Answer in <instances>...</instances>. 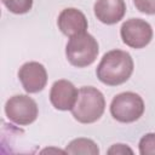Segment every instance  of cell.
Masks as SVG:
<instances>
[{"instance_id": "cell-4", "label": "cell", "mask_w": 155, "mask_h": 155, "mask_svg": "<svg viewBox=\"0 0 155 155\" xmlns=\"http://www.w3.org/2000/svg\"><path fill=\"white\" fill-rule=\"evenodd\" d=\"M144 113L143 98L134 92H122L116 94L110 103L111 116L122 124L137 121Z\"/></svg>"}, {"instance_id": "cell-15", "label": "cell", "mask_w": 155, "mask_h": 155, "mask_svg": "<svg viewBox=\"0 0 155 155\" xmlns=\"http://www.w3.org/2000/svg\"><path fill=\"white\" fill-rule=\"evenodd\" d=\"M108 154L109 155H125V154L132 155L133 150L125 144H114V145H111V148H109Z\"/></svg>"}, {"instance_id": "cell-7", "label": "cell", "mask_w": 155, "mask_h": 155, "mask_svg": "<svg viewBox=\"0 0 155 155\" xmlns=\"http://www.w3.org/2000/svg\"><path fill=\"white\" fill-rule=\"evenodd\" d=\"M18 79L25 92L38 93L47 84V71L39 62H27L19 68Z\"/></svg>"}, {"instance_id": "cell-1", "label": "cell", "mask_w": 155, "mask_h": 155, "mask_svg": "<svg viewBox=\"0 0 155 155\" xmlns=\"http://www.w3.org/2000/svg\"><path fill=\"white\" fill-rule=\"evenodd\" d=\"M133 68V59L128 52L111 50L102 57L96 69V74L98 80L104 85L117 86L131 78Z\"/></svg>"}, {"instance_id": "cell-8", "label": "cell", "mask_w": 155, "mask_h": 155, "mask_svg": "<svg viewBox=\"0 0 155 155\" xmlns=\"http://www.w3.org/2000/svg\"><path fill=\"white\" fill-rule=\"evenodd\" d=\"M79 96V90L69 80H57L50 91V102L58 110H71Z\"/></svg>"}, {"instance_id": "cell-14", "label": "cell", "mask_w": 155, "mask_h": 155, "mask_svg": "<svg viewBox=\"0 0 155 155\" xmlns=\"http://www.w3.org/2000/svg\"><path fill=\"white\" fill-rule=\"evenodd\" d=\"M136 8L145 15H155V0H133Z\"/></svg>"}, {"instance_id": "cell-13", "label": "cell", "mask_w": 155, "mask_h": 155, "mask_svg": "<svg viewBox=\"0 0 155 155\" xmlns=\"http://www.w3.org/2000/svg\"><path fill=\"white\" fill-rule=\"evenodd\" d=\"M140 155H155V133H147L139 140Z\"/></svg>"}, {"instance_id": "cell-11", "label": "cell", "mask_w": 155, "mask_h": 155, "mask_svg": "<svg viewBox=\"0 0 155 155\" xmlns=\"http://www.w3.org/2000/svg\"><path fill=\"white\" fill-rule=\"evenodd\" d=\"M67 154L71 155H98L99 149L97 144L88 138H76L73 139L65 148Z\"/></svg>"}, {"instance_id": "cell-5", "label": "cell", "mask_w": 155, "mask_h": 155, "mask_svg": "<svg viewBox=\"0 0 155 155\" xmlns=\"http://www.w3.org/2000/svg\"><path fill=\"white\" fill-rule=\"evenodd\" d=\"M7 119L17 125L27 126L33 124L39 114L36 102L27 94H16L10 97L5 104Z\"/></svg>"}, {"instance_id": "cell-3", "label": "cell", "mask_w": 155, "mask_h": 155, "mask_svg": "<svg viewBox=\"0 0 155 155\" xmlns=\"http://www.w3.org/2000/svg\"><path fill=\"white\" fill-rule=\"evenodd\" d=\"M98 52L99 48L97 40L86 31L71 36L65 46L67 59L76 68L91 65L96 61Z\"/></svg>"}, {"instance_id": "cell-6", "label": "cell", "mask_w": 155, "mask_h": 155, "mask_svg": "<svg viewBox=\"0 0 155 155\" xmlns=\"http://www.w3.org/2000/svg\"><path fill=\"white\" fill-rule=\"evenodd\" d=\"M120 35L127 46L132 48H143L153 39L151 25L142 18H130L122 23Z\"/></svg>"}, {"instance_id": "cell-9", "label": "cell", "mask_w": 155, "mask_h": 155, "mask_svg": "<svg viewBox=\"0 0 155 155\" xmlns=\"http://www.w3.org/2000/svg\"><path fill=\"white\" fill-rule=\"evenodd\" d=\"M57 24L59 30L69 38L85 33L88 27L87 18L85 17V15L75 7H67L62 10L58 16Z\"/></svg>"}, {"instance_id": "cell-2", "label": "cell", "mask_w": 155, "mask_h": 155, "mask_svg": "<svg viewBox=\"0 0 155 155\" xmlns=\"http://www.w3.org/2000/svg\"><path fill=\"white\" fill-rule=\"evenodd\" d=\"M105 109L103 93L93 86H84L79 90L75 105L70 110L74 119L81 124H93L101 119Z\"/></svg>"}, {"instance_id": "cell-10", "label": "cell", "mask_w": 155, "mask_h": 155, "mask_svg": "<svg viewBox=\"0 0 155 155\" xmlns=\"http://www.w3.org/2000/svg\"><path fill=\"white\" fill-rule=\"evenodd\" d=\"M94 16L104 24H115L120 22L126 13L124 0H97L93 6Z\"/></svg>"}, {"instance_id": "cell-12", "label": "cell", "mask_w": 155, "mask_h": 155, "mask_svg": "<svg viewBox=\"0 0 155 155\" xmlns=\"http://www.w3.org/2000/svg\"><path fill=\"white\" fill-rule=\"evenodd\" d=\"M6 8L16 15H23L31 10L33 0H1Z\"/></svg>"}]
</instances>
